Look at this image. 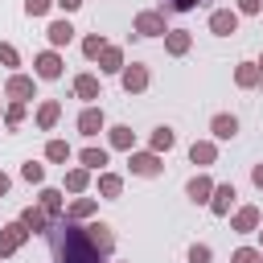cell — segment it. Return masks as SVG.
<instances>
[{
	"mask_svg": "<svg viewBox=\"0 0 263 263\" xmlns=\"http://www.w3.org/2000/svg\"><path fill=\"white\" fill-rule=\"evenodd\" d=\"M53 119H58V107H53V103H49V107H45V111H41V123H53Z\"/></svg>",
	"mask_w": 263,
	"mask_h": 263,
	"instance_id": "obj_30",
	"label": "cell"
},
{
	"mask_svg": "<svg viewBox=\"0 0 263 263\" xmlns=\"http://www.w3.org/2000/svg\"><path fill=\"white\" fill-rule=\"evenodd\" d=\"M210 25H214V33H234V25H238V21H234V12H214V21H210Z\"/></svg>",
	"mask_w": 263,
	"mask_h": 263,
	"instance_id": "obj_5",
	"label": "cell"
},
{
	"mask_svg": "<svg viewBox=\"0 0 263 263\" xmlns=\"http://www.w3.org/2000/svg\"><path fill=\"white\" fill-rule=\"evenodd\" d=\"M197 0H173V8H193Z\"/></svg>",
	"mask_w": 263,
	"mask_h": 263,
	"instance_id": "obj_34",
	"label": "cell"
},
{
	"mask_svg": "<svg viewBox=\"0 0 263 263\" xmlns=\"http://www.w3.org/2000/svg\"><path fill=\"white\" fill-rule=\"evenodd\" d=\"M251 226H255V210H242L238 214V230H251Z\"/></svg>",
	"mask_w": 263,
	"mask_h": 263,
	"instance_id": "obj_23",
	"label": "cell"
},
{
	"mask_svg": "<svg viewBox=\"0 0 263 263\" xmlns=\"http://www.w3.org/2000/svg\"><path fill=\"white\" fill-rule=\"evenodd\" d=\"M82 164L99 168V164H107V152H95V148H86V152H82Z\"/></svg>",
	"mask_w": 263,
	"mask_h": 263,
	"instance_id": "obj_15",
	"label": "cell"
},
{
	"mask_svg": "<svg viewBox=\"0 0 263 263\" xmlns=\"http://www.w3.org/2000/svg\"><path fill=\"white\" fill-rule=\"evenodd\" d=\"M205 193H210V181H205V177H193V181H189V197H193V201H205Z\"/></svg>",
	"mask_w": 263,
	"mask_h": 263,
	"instance_id": "obj_12",
	"label": "cell"
},
{
	"mask_svg": "<svg viewBox=\"0 0 263 263\" xmlns=\"http://www.w3.org/2000/svg\"><path fill=\"white\" fill-rule=\"evenodd\" d=\"M78 127H82V132H86V136H95V132H99V127H103V115H99V111H86V115H82V119H78Z\"/></svg>",
	"mask_w": 263,
	"mask_h": 263,
	"instance_id": "obj_9",
	"label": "cell"
},
{
	"mask_svg": "<svg viewBox=\"0 0 263 263\" xmlns=\"http://www.w3.org/2000/svg\"><path fill=\"white\" fill-rule=\"evenodd\" d=\"M49 156H53V160H66V144L53 140V144H49Z\"/></svg>",
	"mask_w": 263,
	"mask_h": 263,
	"instance_id": "obj_27",
	"label": "cell"
},
{
	"mask_svg": "<svg viewBox=\"0 0 263 263\" xmlns=\"http://www.w3.org/2000/svg\"><path fill=\"white\" fill-rule=\"evenodd\" d=\"M259 8V0H242V12H255Z\"/></svg>",
	"mask_w": 263,
	"mask_h": 263,
	"instance_id": "obj_33",
	"label": "cell"
},
{
	"mask_svg": "<svg viewBox=\"0 0 263 263\" xmlns=\"http://www.w3.org/2000/svg\"><path fill=\"white\" fill-rule=\"evenodd\" d=\"M132 168H136V173H156L160 164H156V156H136V160H132Z\"/></svg>",
	"mask_w": 263,
	"mask_h": 263,
	"instance_id": "obj_14",
	"label": "cell"
},
{
	"mask_svg": "<svg viewBox=\"0 0 263 263\" xmlns=\"http://www.w3.org/2000/svg\"><path fill=\"white\" fill-rule=\"evenodd\" d=\"M230 201H234V185H222V189H218V197H214V214H226V210H230Z\"/></svg>",
	"mask_w": 263,
	"mask_h": 263,
	"instance_id": "obj_7",
	"label": "cell"
},
{
	"mask_svg": "<svg viewBox=\"0 0 263 263\" xmlns=\"http://www.w3.org/2000/svg\"><path fill=\"white\" fill-rule=\"evenodd\" d=\"M255 185H259V189H263V164H259V168H255Z\"/></svg>",
	"mask_w": 263,
	"mask_h": 263,
	"instance_id": "obj_35",
	"label": "cell"
},
{
	"mask_svg": "<svg viewBox=\"0 0 263 263\" xmlns=\"http://www.w3.org/2000/svg\"><path fill=\"white\" fill-rule=\"evenodd\" d=\"M4 189H8V177H0V193H4Z\"/></svg>",
	"mask_w": 263,
	"mask_h": 263,
	"instance_id": "obj_37",
	"label": "cell"
},
{
	"mask_svg": "<svg viewBox=\"0 0 263 263\" xmlns=\"http://www.w3.org/2000/svg\"><path fill=\"white\" fill-rule=\"evenodd\" d=\"M238 82H242V86H251V82H255V70H251V66H242V70H238Z\"/></svg>",
	"mask_w": 263,
	"mask_h": 263,
	"instance_id": "obj_26",
	"label": "cell"
},
{
	"mask_svg": "<svg viewBox=\"0 0 263 263\" xmlns=\"http://www.w3.org/2000/svg\"><path fill=\"white\" fill-rule=\"evenodd\" d=\"M189 259H193V263H205V259H210V247H193Z\"/></svg>",
	"mask_w": 263,
	"mask_h": 263,
	"instance_id": "obj_25",
	"label": "cell"
},
{
	"mask_svg": "<svg viewBox=\"0 0 263 263\" xmlns=\"http://www.w3.org/2000/svg\"><path fill=\"white\" fill-rule=\"evenodd\" d=\"M259 70H263V62H259Z\"/></svg>",
	"mask_w": 263,
	"mask_h": 263,
	"instance_id": "obj_38",
	"label": "cell"
},
{
	"mask_svg": "<svg viewBox=\"0 0 263 263\" xmlns=\"http://www.w3.org/2000/svg\"><path fill=\"white\" fill-rule=\"evenodd\" d=\"M103 193L115 197V193H119V181H115V177H103Z\"/></svg>",
	"mask_w": 263,
	"mask_h": 263,
	"instance_id": "obj_24",
	"label": "cell"
},
{
	"mask_svg": "<svg viewBox=\"0 0 263 263\" xmlns=\"http://www.w3.org/2000/svg\"><path fill=\"white\" fill-rule=\"evenodd\" d=\"M49 37H53V45H66V41L74 37V29H70L66 21H58V25H49Z\"/></svg>",
	"mask_w": 263,
	"mask_h": 263,
	"instance_id": "obj_8",
	"label": "cell"
},
{
	"mask_svg": "<svg viewBox=\"0 0 263 263\" xmlns=\"http://www.w3.org/2000/svg\"><path fill=\"white\" fill-rule=\"evenodd\" d=\"M8 90H12V95H33V82H25V78H12V82H8Z\"/></svg>",
	"mask_w": 263,
	"mask_h": 263,
	"instance_id": "obj_18",
	"label": "cell"
},
{
	"mask_svg": "<svg viewBox=\"0 0 263 263\" xmlns=\"http://www.w3.org/2000/svg\"><path fill=\"white\" fill-rule=\"evenodd\" d=\"M189 156H193V164H197V160H201V164H210V160H214V148H210V144H193V152H189Z\"/></svg>",
	"mask_w": 263,
	"mask_h": 263,
	"instance_id": "obj_13",
	"label": "cell"
},
{
	"mask_svg": "<svg viewBox=\"0 0 263 263\" xmlns=\"http://www.w3.org/2000/svg\"><path fill=\"white\" fill-rule=\"evenodd\" d=\"M25 226H33V230H41V226H45V218H41V210H25Z\"/></svg>",
	"mask_w": 263,
	"mask_h": 263,
	"instance_id": "obj_19",
	"label": "cell"
},
{
	"mask_svg": "<svg viewBox=\"0 0 263 263\" xmlns=\"http://www.w3.org/2000/svg\"><path fill=\"white\" fill-rule=\"evenodd\" d=\"M103 70H119V53H115V49H107V66H103Z\"/></svg>",
	"mask_w": 263,
	"mask_h": 263,
	"instance_id": "obj_29",
	"label": "cell"
},
{
	"mask_svg": "<svg viewBox=\"0 0 263 263\" xmlns=\"http://www.w3.org/2000/svg\"><path fill=\"white\" fill-rule=\"evenodd\" d=\"M78 95H82V99H95V95H99L95 78H78Z\"/></svg>",
	"mask_w": 263,
	"mask_h": 263,
	"instance_id": "obj_17",
	"label": "cell"
},
{
	"mask_svg": "<svg viewBox=\"0 0 263 263\" xmlns=\"http://www.w3.org/2000/svg\"><path fill=\"white\" fill-rule=\"evenodd\" d=\"M111 140H115L119 148H127V144H132V132H127V127H115V136H111Z\"/></svg>",
	"mask_w": 263,
	"mask_h": 263,
	"instance_id": "obj_21",
	"label": "cell"
},
{
	"mask_svg": "<svg viewBox=\"0 0 263 263\" xmlns=\"http://www.w3.org/2000/svg\"><path fill=\"white\" fill-rule=\"evenodd\" d=\"M168 49H173V53H185V49H189V37H185V33H173V37H168Z\"/></svg>",
	"mask_w": 263,
	"mask_h": 263,
	"instance_id": "obj_16",
	"label": "cell"
},
{
	"mask_svg": "<svg viewBox=\"0 0 263 263\" xmlns=\"http://www.w3.org/2000/svg\"><path fill=\"white\" fill-rule=\"evenodd\" d=\"M152 144H156V148H168V144H173V132H168V127H160V132H156V140H152Z\"/></svg>",
	"mask_w": 263,
	"mask_h": 263,
	"instance_id": "obj_22",
	"label": "cell"
},
{
	"mask_svg": "<svg viewBox=\"0 0 263 263\" xmlns=\"http://www.w3.org/2000/svg\"><path fill=\"white\" fill-rule=\"evenodd\" d=\"M62 4H66V8H78V4H82V0H62Z\"/></svg>",
	"mask_w": 263,
	"mask_h": 263,
	"instance_id": "obj_36",
	"label": "cell"
},
{
	"mask_svg": "<svg viewBox=\"0 0 263 263\" xmlns=\"http://www.w3.org/2000/svg\"><path fill=\"white\" fill-rule=\"evenodd\" d=\"M45 4L49 0H29V12H45Z\"/></svg>",
	"mask_w": 263,
	"mask_h": 263,
	"instance_id": "obj_32",
	"label": "cell"
},
{
	"mask_svg": "<svg viewBox=\"0 0 263 263\" xmlns=\"http://www.w3.org/2000/svg\"><path fill=\"white\" fill-rule=\"evenodd\" d=\"M144 82H148V78H144V70H140V66H132V70L123 74V86H127V90H140Z\"/></svg>",
	"mask_w": 263,
	"mask_h": 263,
	"instance_id": "obj_11",
	"label": "cell"
},
{
	"mask_svg": "<svg viewBox=\"0 0 263 263\" xmlns=\"http://www.w3.org/2000/svg\"><path fill=\"white\" fill-rule=\"evenodd\" d=\"M136 29H140V33H148V37H152V33H160V29H164V25H160V16H156V12H144V16H140V21H136Z\"/></svg>",
	"mask_w": 263,
	"mask_h": 263,
	"instance_id": "obj_6",
	"label": "cell"
},
{
	"mask_svg": "<svg viewBox=\"0 0 263 263\" xmlns=\"http://www.w3.org/2000/svg\"><path fill=\"white\" fill-rule=\"evenodd\" d=\"M234 132H238V119H234V115H218V119H214V136H218V140H230Z\"/></svg>",
	"mask_w": 263,
	"mask_h": 263,
	"instance_id": "obj_2",
	"label": "cell"
},
{
	"mask_svg": "<svg viewBox=\"0 0 263 263\" xmlns=\"http://www.w3.org/2000/svg\"><path fill=\"white\" fill-rule=\"evenodd\" d=\"M53 242H58V259H62V263H99L90 238H86L78 226H70V222L53 226Z\"/></svg>",
	"mask_w": 263,
	"mask_h": 263,
	"instance_id": "obj_1",
	"label": "cell"
},
{
	"mask_svg": "<svg viewBox=\"0 0 263 263\" xmlns=\"http://www.w3.org/2000/svg\"><path fill=\"white\" fill-rule=\"evenodd\" d=\"M21 238H25V226H8V234H0V255H8Z\"/></svg>",
	"mask_w": 263,
	"mask_h": 263,
	"instance_id": "obj_4",
	"label": "cell"
},
{
	"mask_svg": "<svg viewBox=\"0 0 263 263\" xmlns=\"http://www.w3.org/2000/svg\"><path fill=\"white\" fill-rule=\"evenodd\" d=\"M86 238H90V247H103V251L111 247V234H107V226H103V222H99V226H90V234H86Z\"/></svg>",
	"mask_w": 263,
	"mask_h": 263,
	"instance_id": "obj_10",
	"label": "cell"
},
{
	"mask_svg": "<svg viewBox=\"0 0 263 263\" xmlns=\"http://www.w3.org/2000/svg\"><path fill=\"white\" fill-rule=\"evenodd\" d=\"M25 177L29 181H41V164H25Z\"/></svg>",
	"mask_w": 263,
	"mask_h": 263,
	"instance_id": "obj_31",
	"label": "cell"
},
{
	"mask_svg": "<svg viewBox=\"0 0 263 263\" xmlns=\"http://www.w3.org/2000/svg\"><path fill=\"white\" fill-rule=\"evenodd\" d=\"M37 70H41V78H58V70H62V62H58L53 53H41V58H37Z\"/></svg>",
	"mask_w": 263,
	"mask_h": 263,
	"instance_id": "obj_3",
	"label": "cell"
},
{
	"mask_svg": "<svg viewBox=\"0 0 263 263\" xmlns=\"http://www.w3.org/2000/svg\"><path fill=\"white\" fill-rule=\"evenodd\" d=\"M41 201H45V210H49V214H58V205H62V201H58V193H53V189H45V193H41Z\"/></svg>",
	"mask_w": 263,
	"mask_h": 263,
	"instance_id": "obj_20",
	"label": "cell"
},
{
	"mask_svg": "<svg viewBox=\"0 0 263 263\" xmlns=\"http://www.w3.org/2000/svg\"><path fill=\"white\" fill-rule=\"evenodd\" d=\"M234 263H259V255H255V251H238V255H234Z\"/></svg>",
	"mask_w": 263,
	"mask_h": 263,
	"instance_id": "obj_28",
	"label": "cell"
}]
</instances>
